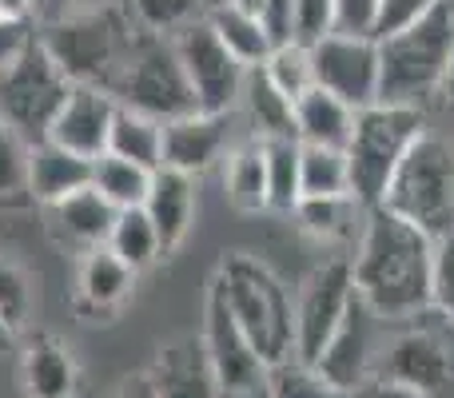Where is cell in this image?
Masks as SVG:
<instances>
[{
  "label": "cell",
  "instance_id": "cell-50",
  "mask_svg": "<svg viewBox=\"0 0 454 398\" xmlns=\"http://www.w3.org/2000/svg\"><path fill=\"white\" fill-rule=\"evenodd\" d=\"M439 4H442V8H447V16H450V20H454V0H439Z\"/></svg>",
  "mask_w": 454,
  "mask_h": 398
},
{
  "label": "cell",
  "instance_id": "cell-51",
  "mask_svg": "<svg viewBox=\"0 0 454 398\" xmlns=\"http://www.w3.org/2000/svg\"><path fill=\"white\" fill-rule=\"evenodd\" d=\"M239 398H267L263 391H251V394H239Z\"/></svg>",
  "mask_w": 454,
  "mask_h": 398
},
{
  "label": "cell",
  "instance_id": "cell-22",
  "mask_svg": "<svg viewBox=\"0 0 454 398\" xmlns=\"http://www.w3.org/2000/svg\"><path fill=\"white\" fill-rule=\"evenodd\" d=\"M20 386L24 398H76L80 363L68 343L56 335H36L20 351Z\"/></svg>",
  "mask_w": 454,
  "mask_h": 398
},
{
  "label": "cell",
  "instance_id": "cell-29",
  "mask_svg": "<svg viewBox=\"0 0 454 398\" xmlns=\"http://www.w3.org/2000/svg\"><path fill=\"white\" fill-rule=\"evenodd\" d=\"M152 176H156L152 168L132 164V160H124V156H112V152H104V156L92 160V188L116 211L144 207L148 188H152Z\"/></svg>",
  "mask_w": 454,
  "mask_h": 398
},
{
  "label": "cell",
  "instance_id": "cell-30",
  "mask_svg": "<svg viewBox=\"0 0 454 398\" xmlns=\"http://www.w3.org/2000/svg\"><path fill=\"white\" fill-rule=\"evenodd\" d=\"M104 247L116 251L132 271H148L156 259H164V251H160V235H156V227H152V219H148L144 207L116 211V223H112Z\"/></svg>",
  "mask_w": 454,
  "mask_h": 398
},
{
  "label": "cell",
  "instance_id": "cell-34",
  "mask_svg": "<svg viewBox=\"0 0 454 398\" xmlns=\"http://www.w3.org/2000/svg\"><path fill=\"white\" fill-rule=\"evenodd\" d=\"M263 68V76L271 80L275 88H279L283 96H287L291 104L299 100L303 92H311L315 88V60H311V48L307 44H275L271 52H267V60L259 64Z\"/></svg>",
  "mask_w": 454,
  "mask_h": 398
},
{
  "label": "cell",
  "instance_id": "cell-48",
  "mask_svg": "<svg viewBox=\"0 0 454 398\" xmlns=\"http://www.w3.org/2000/svg\"><path fill=\"white\" fill-rule=\"evenodd\" d=\"M0 16H8V20H36V0H0Z\"/></svg>",
  "mask_w": 454,
  "mask_h": 398
},
{
  "label": "cell",
  "instance_id": "cell-2",
  "mask_svg": "<svg viewBox=\"0 0 454 398\" xmlns=\"http://www.w3.org/2000/svg\"><path fill=\"white\" fill-rule=\"evenodd\" d=\"M267 367L295 359V291L251 251H223L212 275Z\"/></svg>",
  "mask_w": 454,
  "mask_h": 398
},
{
  "label": "cell",
  "instance_id": "cell-44",
  "mask_svg": "<svg viewBox=\"0 0 454 398\" xmlns=\"http://www.w3.org/2000/svg\"><path fill=\"white\" fill-rule=\"evenodd\" d=\"M100 4H124V0H36V24L60 20V16L84 12V8H100Z\"/></svg>",
  "mask_w": 454,
  "mask_h": 398
},
{
  "label": "cell",
  "instance_id": "cell-4",
  "mask_svg": "<svg viewBox=\"0 0 454 398\" xmlns=\"http://www.w3.org/2000/svg\"><path fill=\"white\" fill-rule=\"evenodd\" d=\"M375 207L395 211L431 239L454 235V132L427 128L395 168Z\"/></svg>",
  "mask_w": 454,
  "mask_h": 398
},
{
  "label": "cell",
  "instance_id": "cell-1",
  "mask_svg": "<svg viewBox=\"0 0 454 398\" xmlns=\"http://www.w3.org/2000/svg\"><path fill=\"white\" fill-rule=\"evenodd\" d=\"M434 243L415 223L387 207H371L359 243L351 247L355 295L383 323H407L431 307L434 283Z\"/></svg>",
  "mask_w": 454,
  "mask_h": 398
},
{
  "label": "cell",
  "instance_id": "cell-26",
  "mask_svg": "<svg viewBox=\"0 0 454 398\" xmlns=\"http://www.w3.org/2000/svg\"><path fill=\"white\" fill-rule=\"evenodd\" d=\"M359 108H351L347 100L323 92L319 84L311 92H303L295 100V140L299 144H323V148H347L351 128Z\"/></svg>",
  "mask_w": 454,
  "mask_h": 398
},
{
  "label": "cell",
  "instance_id": "cell-23",
  "mask_svg": "<svg viewBox=\"0 0 454 398\" xmlns=\"http://www.w3.org/2000/svg\"><path fill=\"white\" fill-rule=\"evenodd\" d=\"M235 120H243V132L255 140H295V104L263 76V68H247L235 104Z\"/></svg>",
  "mask_w": 454,
  "mask_h": 398
},
{
  "label": "cell",
  "instance_id": "cell-9",
  "mask_svg": "<svg viewBox=\"0 0 454 398\" xmlns=\"http://www.w3.org/2000/svg\"><path fill=\"white\" fill-rule=\"evenodd\" d=\"M68 88H72V80L56 68V60L36 40L12 68L0 72V120L24 144L48 140V128H52Z\"/></svg>",
  "mask_w": 454,
  "mask_h": 398
},
{
  "label": "cell",
  "instance_id": "cell-38",
  "mask_svg": "<svg viewBox=\"0 0 454 398\" xmlns=\"http://www.w3.org/2000/svg\"><path fill=\"white\" fill-rule=\"evenodd\" d=\"M335 32V0H295L291 12V36L295 44H319L323 36Z\"/></svg>",
  "mask_w": 454,
  "mask_h": 398
},
{
  "label": "cell",
  "instance_id": "cell-7",
  "mask_svg": "<svg viewBox=\"0 0 454 398\" xmlns=\"http://www.w3.org/2000/svg\"><path fill=\"white\" fill-rule=\"evenodd\" d=\"M375 375L395 378L423 398H454V327L431 307L387 331Z\"/></svg>",
  "mask_w": 454,
  "mask_h": 398
},
{
  "label": "cell",
  "instance_id": "cell-21",
  "mask_svg": "<svg viewBox=\"0 0 454 398\" xmlns=\"http://www.w3.org/2000/svg\"><path fill=\"white\" fill-rule=\"evenodd\" d=\"M144 211H148L152 227L160 235V251L176 255L184 247V239L192 235V223H196V180L184 172H172V168H160L152 176Z\"/></svg>",
  "mask_w": 454,
  "mask_h": 398
},
{
  "label": "cell",
  "instance_id": "cell-40",
  "mask_svg": "<svg viewBox=\"0 0 454 398\" xmlns=\"http://www.w3.org/2000/svg\"><path fill=\"white\" fill-rule=\"evenodd\" d=\"M439 0H379V24H375V40L391 36L399 28H411L415 20H423Z\"/></svg>",
  "mask_w": 454,
  "mask_h": 398
},
{
  "label": "cell",
  "instance_id": "cell-20",
  "mask_svg": "<svg viewBox=\"0 0 454 398\" xmlns=\"http://www.w3.org/2000/svg\"><path fill=\"white\" fill-rule=\"evenodd\" d=\"M44 211H48V231H52V239L60 243V247L76 251V255H84V251H92V247H104L112 223H116V207H112L92 183L64 199H56V203H48Z\"/></svg>",
  "mask_w": 454,
  "mask_h": 398
},
{
  "label": "cell",
  "instance_id": "cell-53",
  "mask_svg": "<svg viewBox=\"0 0 454 398\" xmlns=\"http://www.w3.org/2000/svg\"><path fill=\"white\" fill-rule=\"evenodd\" d=\"M207 4H215V0H207Z\"/></svg>",
  "mask_w": 454,
  "mask_h": 398
},
{
  "label": "cell",
  "instance_id": "cell-18",
  "mask_svg": "<svg viewBox=\"0 0 454 398\" xmlns=\"http://www.w3.org/2000/svg\"><path fill=\"white\" fill-rule=\"evenodd\" d=\"M148 378L160 398H223L204 335H180L156 351Z\"/></svg>",
  "mask_w": 454,
  "mask_h": 398
},
{
  "label": "cell",
  "instance_id": "cell-17",
  "mask_svg": "<svg viewBox=\"0 0 454 398\" xmlns=\"http://www.w3.org/2000/svg\"><path fill=\"white\" fill-rule=\"evenodd\" d=\"M136 279H140V271H132L116 251L92 247L76 263V299H72V307L88 323H108L132 299Z\"/></svg>",
  "mask_w": 454,
  "mask_h": 398
},
{
  "label": "cell",
  "instance_id": "cell-35",
  "mask_svg": "<svg viewBox=\"0 0 454 398\" xmlns=\"http://www.w3.org/2000/svg\"><path fill=\"white\" fill-rule=\"evenodd\" d=\"M132 20L140 28L156 32V36H176L180 28L204 20L207 16V0H124Z\"/></svg>",
  "mask_w": 454,
  "mask_h": 398
},
{
  "label": "cell",
  "instance_id": "cell-19",
  "mask_svg": "<svg viewBox=\"0 0 454 398\" xmlns=\"http://www.w3.org/2000/svg\"><path fill=\"white\" fill-rule=\"evenodd\" d=\"M291 215H295L299 231L311 235L315 243L331 247L335 255H351V247L363 235V223L371 215V203H363L355 191H343V196H303Z\"/></svg>",
  "mask_w": 454,
  "mask_h": 398
},
{
  "label": "cell",
  "instance_id": "cell-10",
  "mask_svg": "<svg viewBox=\"0 0 454 398\" xmlns=\"http://www.w3.org/2000/svg\"><path fill=\"white\" fill-rule=\"evenodd\" d=\"M351 303H355L351 259L327 255L303 279V287L295 291V359L303 363L319 359L323 347L339 331V323L347 319Z\"/></svg>",
  "mask_w": 454,
  "mask_h": 398
},
{
  "label": "cell",
  "instance_id": "cell-25",
  "mask_svg": "<svg viewBox=\"0 0 454 398\" xmlns=\"http://www.w3.org/2000/svg\"><path fill=\"white\" fill-rule=\"evenodd\" d=\"M223 196L243 215L267 211V156L263 140L243 132L223 156Z\"/></svg>",
  "mask_w": 454,
  "mask_h": 398
},
{
  "label": "cell",
  "instance_id": "cell-31",
  "mask_svg": "<svg viewBox=\"0 0 454 398\" xmlns=\"http://www.w3.org/2000/svg\"><path fill=\"white\" fill-rule=\"evenodd\" d=\"M299 188L303 196H343L351 191V168L343 148L299 144Z\"/></svg>",
  "mask_w": 454,
  "mask_h": 398
},
{
  "label": "cell",
  "instance_id": "cell-3",
  "mask_svg": "<svg viewBox=\"0 0 454 398\" xmlns=\"http://www.w3.org/2000/svg\"><path fill=\"white\" fill-rule=\"evenodd\" d=\"M136 36H140V24L132 20L128 4H100L36 24V40L56 60V68L72 84H96L108 96L124 60L132 56Z\"/></svg>",
  "mask_w": 454,
  "mask_h": 398
},
{
  "label": "cell",
  "instance_id": "cell-13",
  "mask_svg": "<svg viewBox=\"0 0 454 398\" xmlns=\"http://www.w3.org/2000/svg\"><path fill=\"white\" fill-rule=\"evenodd\" d=\"M315 84L323 92L347 100L351 108L379 104V40L375 36H343L331 32L311 44Z\"/></svg>",
  "mask_w": 454,
  "mask_h": 398
},
{
  "label": "cell",
  "instance_id": "cell-5",
  "mask_svg": "<svg viewBox=\"0 0 454 398\" xmlns=\"http://www.w3.org/2000/svg\"><path fill=\"white\" fill-rule=\"evenodd\" d=\"M454 52V20L434 4L423 20L379 36V100L431 112Z\"/></svg>",
  "mask_w": 454,
  "mask_h": 398
},
{
  "label": "cell",
  "instance_id": "cell-46",
  "mask_svg": "<svg viewBox=\"0 0 454 398\" xmlns=\"http://www.w3.org/2000/svg\"><path fill=\"white\" fill-rule=\"evenodd\" d=\"M431 108L442 116L447 132H454V52H450V64H447V72H442V84H439V92H434Z\"/></svg>",
  "mask_w": 454,
  "mask_h": 398
},
{
  "label": "cell",
  "instance_id": "cell-36",
  "mask_svg": "<svg viewBox=\"0 0 454 398\" xmlns=\"http://www.w3.org/2000/svg\"><path fill=\"white\" fill-rule=\"evenodd\" d=\"M0 319L12 331H20L32 319V279L8 255H0Z\"/></svg>",
  "mask_w": 454,
  "mask_h": 398
},
{
  "label": "cell",
  "instance_id": "cell-11",
  "mask_svg": "<svg viewBox=\"0 0 454 398\" xmlns=\"http://www.w3.org/2000/svg\"><path fill=\"white\" fill-rule=\"evenodd\" d=\"M172 48H176V56H180V68L192 84L196 108L200 112H235L247 68L227 52V44L215 36L207 16L176 32Z\"/></svg>",
  "mask_w": 454,
  "mask_h": 398
},
{
  "label": "cell",
  "instance_id": "cell-32",
  "mask_svg": "<svg viewBox=\"0 0 454 398\" xmlns=\"http://www.w3.org/2000/svg\"><path fill=\"white\" fill-rule=\"evenodd\" d=\"M267 156V211L291 215L295 203L303 199L299 188V140H263Z\"/></svg>",
  "mask_w": 454,
  "mask_h": 398
},
{
  "label": "cell",
  "instance_id": "cell-15",
  "mask_svg": "<svg viewBox=\"0 0 454 398\" xmlns=\"http://www.w3.org/2000/svg\"><path fill=\"white\" fill-rule=\"evenodd\" d=\"M235 144V112H188L164 120V168L200 180L223 164L227 148Z\"/></svg>",
  "mask_w": 454,
  "mask_h": 398
},
{
  "label": "cell",
  "instance_id": "cell-8",
  "mask_svg": "<svg viewBox=\"0 0 454 398\" xmlns=\"http://www.w3.org/2000/svg\"><path fill=\"white\" fill-rule=\"evenodd\" d=\"M116 104L136 112H148L156 120H176L196 112V96L180 68V56L172 48V36H156V32L140 28L132 44V56L124 60L116 84H112Z\"/></svg>",
  "mask_w": 454,
  "mask_h": 398
},
{
  "label": "cell",
  "instance_id": "cell-42",
  "mask_svg": "<svg viewBox=\"0 0 454 398\" xmlns=\"http://www.w3.org/2000/svg\"><path fill=\"white\" fill-rule=\"evenodd\" d=\"M36 44V20H8L0 16V72H8Z\"/></svg>",
  "mask_w": 454,
  "mask_h": 398
},
{
  "label": "cell",
  "instance_id": "cell-49",
  "mask_svg": "<svg viewBox=\"0 0 454 398\" xmlns=\"http://www.w3.org/2000/svg\"><path fill=\"white\" fill-rule=\"evenodd\" d=\"M12 335H16V331H12V327H8V323H4V319H0V355H4V351H8V347H12Z\"/></svg>",
  "mask_w": 454,
  "mask_h": 398
},
{
  "label": "cell",
  "instance_id": "cell-43",
  "mask_svg": "<svg viewBox=\"0 0 454 398\" xmlns=\"http://www.w3.org/2000/svg\"><path fill=\"white\" fill-rule=\"evenodd\" d=\"M255 12L259 20H263L267 36L275 40V44H291V12H295V0H255Z\"/></svg>",
  "mask_w": 454,
  "mask_h": 398
},
{
  "label": "cell",
  "instance_id": "cell-24",
  "mask_svg": "<svg viewBox=\"0 0 454 398\" xmlns=\"http://www.w3.org/2000/svg\"><path fill=\"white\" fill-rule=\"evenodd\" d=\"M88 183H92V160L76 156L52 140L28 144V199L48 207V203L88 188Z\"/></svg>",
  "mask_w": 454,
  "mask_h": 398
},
{
  "label": "cell",
  "instance_id": "cell-16",
  "mask_svg": "<svg viewBox=\"0 0 454 398\" xmlns=\"http://www.w3.org/2000/svg\"><path fill=\"white\" fill-rule=\"evenodd\" d=\"M116 96H108L96 84H72L64 96L60 112H56L48 140L60 148L76 152L84 160H96L108 152V136H112V120H116Z\"/></svg>",
  "mask_w": 454,
  "mask_h": 398
},
{
  "label": "cell",
  "instance_id": "cell-39",
  "mask_svg": "<svg viewBox=\"0 0 454 398\" xmlns=\"http://www.w3.org/2000/svg\"><path fill=\"white\" fill-rule=\"evenodd\" d=\"M431 311L454 327V235L434 243V283H431Z\"/></svg>",
  "mask_w": 454,
  "mask_h": 398
},
{
  "label": "cell",
  "instance_id": "cell-14",
  "mask_svg": "<svg viewBox=\"0 0 454 398\" xmlns=\"http://www.w3.org/2000/svg\"><path fill=\"white\" fill-rule=\"evenodd\" d=\"M387 331L391 323H383L359 295H355L347 319L339 323V331L331 335V343L323 347V355L315 359V367L331 378L335 386H343L347 394L355 391L359 383H367L379 367V355H383Z\"/></svg>",
  "mask_w": 454,
  "mask_h": 398
},
{
  "label": "cell",
  "instance_id": "cell-45",
  "mask_svg": "<svg viewBox=\"0 0 454 398\" xmlns=\"http://www.w3.org/2000/svg\"><path fill=\"white\" fill-rule=\"evenodd\" d=\"M351 398H423L419 391H411V386L395 383V378H383V375H371L367 383H359L351 391Z\"/></svg>",
  "mask_w": 454,
  "mask_h": 398
},
{
  "label": "cell",
  "instance_id": "cell-12",
  "mask_svg": "<svg viewBox=\"0 0 454 398\" xmlns=\"http://www.w3.org/2000/svg\"><path fill=\"white\" fill-rule=\"evenodd\" d=\"M204 347L212 359L215 383H220L223 398H239L251 391H263L267 383V363L259 359V351L251 347L247 331L235 323L231 307H227L220 283H207V303H204Z\"/></svg>",
  "mask_w": 454,
  "mask_h": 398
},
{
  "label": "cell",
  "instance_id": "cell-28",
  "mask_svg": "<svg viewBox=\"0 0 454 398\" xmlns=\"http://www.w3.org/2000/svg\"><path fill=\"white\" fill-rule=\"evenodd\" d=\"M108 152L112 156L132 160V164L152 168V172H160V168H164V120L120 104L116 120H112Z\"/></svg>",
  "mask_w": 454,
  "mask_h": 398
},
{
  "label": "cell",
  "instance_id": "cell-47",
  "mask_svg": "<svg viewBox=\"0 0 454 398\" xmlns=\"http://www.w3.org/2000/svg\"><path fill=\"white\" fill-rule=\"evenodd\" d=\"M112 398H160V394H156V386H152L148 371H140V375H128L124 383L116 386V394Z\"/></svg>",
  "mask_w": 454,
  "mask_h": 398
},
{
  "label": "cell",
  "instance_id": "cell-6",
  "mask_svg": "<svg viewBox=\"0 0 454 398\" xmlns=\"http://www.w3.org/2000/svg\"><path fill=\"white\" fill-rule=\"evenodd\" d=\"M431 128V112L407 108V104H371L359 108L347 140V168H351V191L375 207L391 183L395 168L411 152V144Z\"/></svg>",
  "mask_w": 454,
  "mask_h": 398
},
{
  "label": "cell",
  "instance_id": "cell-52",
  "mask_svg": "<svg viewBox=\"0 0 454 398\" xmlns=\"http://www.w3.org/2000/svg\"><path fill=\"white\" fill-rule=\"evenodd\" d=\"M239 4H247V8H255V0H239Z\"/></svg>",
  "mask_w": 454,
  "mask_h": 398
},
{
  "label": "cell",
  "instance_id": "cell-27",
  "mask_svg": "<svg viewBox=\"0 0 454 398\" xmlns=\"http://www.w3.org/2000/svg\"><path fill=\"white\" fill-rule=\"evenodd\" d=\"M207 24L215 28V36L227 44V52L243 64V68H255L267 60V52L275 48V40L267 36L263 20H259L255 8L239 4V0H215L207 8Z\"/></svg>",
  "mask_w": 454,
  "mask_h": 398
},
{
  "label": "cell",
  "instance_id": "cell-37",
  "mask_svg": "<svg viewBox=\"0 0 454 398\" xmlns=\"http://www.w3.org/2000/svg\"><path fill=\"white\" fill-rule=\"evenodd\" d=\"M28 196V144L0 120V203Z\"/></svg>",
  "mask_w": 454,
  "mask_h": 398
},
{
  "label": "cell",
  "instance_id": "cell-33",
  "mask_svg": "<svg viewBox=\"0 0 454 398\" xmlns=\"http://www.w3.org/2000/svg\"><path fill=\"white\" fill-rule=\"evenodd\" d=\"M263 394L267 398H351L343 386L331 383L315 363H303V359H283L275 367H267Z\"/></svg>",
  "mask_w": 454,
  "mask_h": 398
},
{
  "label": "cell",
  "instance_id": "cell-41",
  "mask_svg": "<svg viewBox=\"0 0 454 398\" xmlns=\"http://www.w3.org/2000/svg\"><path fill=\"white\" fill-rule=\"evenodd\" d=\"M379 0H335V32L343 36H375Z\"/></svg>",
  "mask_w": 454,
  "mask_h": 398
}]
</instances>
